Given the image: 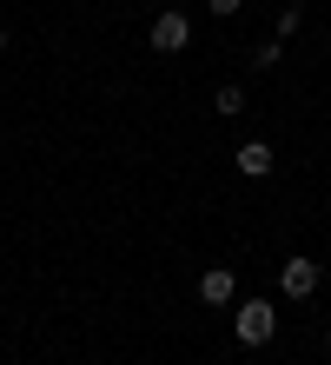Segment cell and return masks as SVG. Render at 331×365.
Masks as SVG:
<instances>
[{
    "label": "cell",
    "mask_w": 331,
    "mask_h": 365,
    "mask_svg": "<svg viewBox=\"0 0 331 365\" xmlns=\"http://www.w3.org/2000/svg\"><path fill=\"white\" fill-rule=\"evenodd\" d=\"M252 67H258V73H272V67H278V40H265V47H252Z\"/></svg>",
    "instance_id": "obj_7"
},
{
    "label": "cell",
    "mask_w": 331,
    "mask_h": 365,
    "mask_svg": "<svg viewBox=\"0 0 331 365\" xmlns=\"http://www.w3.org/2000/svg\"><path fill=\"white\" fill-rule=\"evenodd\" d=\"M232 166H238V173H246V180H265V173H272V146H265V140H246V146H238V153H232Z\"/></svg>",
    "instance_id": "obj_5"
},
{
    "label": "cell",
    "mask_w": 331,
    "mask_h": 365,
    "mask_svg": "<svg viewBox=\"0 0 331 365\" xmlns=\"http://www.w3.org/2000/svg\"><path fill=\"white\" fill-rule=\"evenodd\" d=\"M0 47H7V34H0Z\"/></svg>",
    "instance_id": "obj_10"
},
{
    "label": "cell",
    "mask_w": 331,
    "mask_h": 365,
    "mask_svg": "<svg viewBox=\"0 0 331 365\" xmlns=\"http://www.w3.org/2000/svg\"><path fill=\"white\" fill-rule=\"evenodd\" d=\"M206 7H212V14H219V20H232V14H238V7H246V0H206Z\"/></svg>",
    "instance_id": "obj_9"
},
{
    "label": "cell",
    "mask_w": 331,
    "mask_h": 365,
    "mask_svg": "<svg viewBox=\"0 0 331 365\" xmlns=\"http://www.w3.org/2000/svg\"><path fill=\"white\" fill-rule=\"evenodd\" d=\"M298 27H305V7H285V14H278V40H292Z\"/></svg>",
    "instance_id": "obj_8"
},
{
    "label": "cell",
    "mask_w": 331,
    "mask_h": 365,
    "mask_svg": "<svg viewBox=\"0 0 331 365\" xmlns=\"http://www.w3.org/2000/svg\"><path fill=\"white\" fill-rule=\"evenodd\" d=\"M152 47H159V53H186L192 47V20L179 7H166L159 20H152Z\"/></svg>",
    "instance_id": "obj_2"
},
{
    "label": "cell",
    "mask_w": 331,
    "mask_h": 365,
    "mask_svg": "<svg viewBox=\"0 0 331 365\" xmlns=\"http://www.w3.org/2000/svg\"><path fill=\"white\" fill-rule=\"evenodd\" d=\"M325 352H331V339H325Z\"/></svg>",
    "instance_id": "obj_11"
},
{
    "label": "cell",
    "mask_w": 331,
    "mask_h": 365,
    "mask_svg": "<svg viewBox=\"0 0 331 365\" xmlns=\"http://www.w3.org/2000/svg\"><path fill=\"white\" fill-rule=\"evenodd\" d=\"M219 113H226V120H238V113H246V87H219Z\"/></svg>",
    "instance_id": "obj_6"
},
{
    "label": "cell",
    "mask_w": 331,
    "mask_h": 365,
    "mask_svg": "<svg viewBox=\"0 0 331 365\" xmlns=\"http://www.w3.org/2000/svg\"><path fill=\"white\" fill-rule=\"evenodd\" d=\"M232 332H238V346H272V332H278V312H272V299H246L232 319Z\"/></svg>",
    "instance_id": "obj_1"
},
{
    "label": "cell",
    "mask_w": 331,
    "mask_h": 365,
    "mask_svg": "<svg viewBox=\"0 0 331 365\" xmlns=\"http://www.w3.org/2000/svg\"><path fill=\"white\" fill-rule=\"evenodd\" d=\"M199 299H206V306H232L238 299V272L232 266H206L199 272Z\"/></svg>",
    "instance_id": "obj_3"
},
{
    "label": "cell",
    "mask_w": 331,
    "mask_h": 365,
    "mask_svg": "<svg viewBox=\"0 0 331 365\" xmlns=\"http://www.w3.org/2000/svg\"><path fill=\"white\" fill-rule=\"evenodd\" d=\"M278 292H285V299H312V292H318V266H312V259H285V266H278Z\"/></svg>",
    "instance_id": "obj_4"
}]
</instances>
